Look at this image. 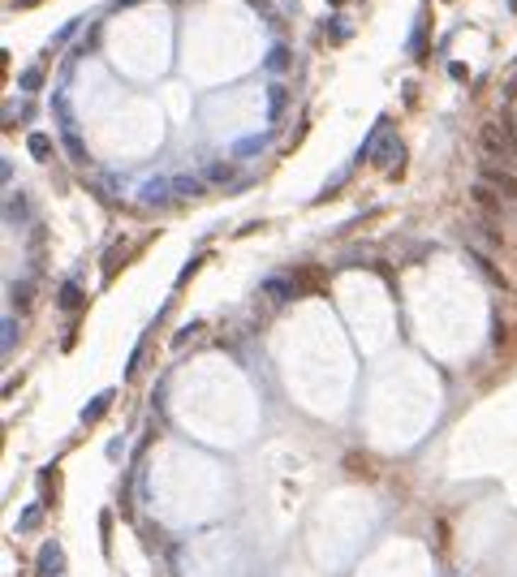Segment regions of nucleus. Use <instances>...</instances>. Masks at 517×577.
Instances as JSON below:
<instances>
[{"label": "nucleus", "mask_w": 517, "mask_h": 577, "mask_svg": "<svg viewBox=\"0 0 517 577\" xmlns=\"http://www.w3.org/2000/svg\"><path fill=\"white\" fill-rule=\"evenodd\" d=\"M332 5H341V0H332Z\"/></svg>", "instance_id": "nucleus-17"}, {"label": "nucleus", "mask_w": 517, "mask_h": 577, "mask_svg": "<svg viewBox=\"0 0 517 577\" xmlns=\"http://www.w3.org/2000/svg\"><path fill=\"white\" fill-rule=\"evenodd\" d=\"M82 302H86V297H82L78 285H61V293H57V306H61V310L74 314V310H82Z\"/></svg>", "instance_id": "nucleus-6"}, {"label": "nucleus", "mask_w": 517, "mask_h": 577, "mask_svg": "<svg viewBox=\"0 0 517 577\" xmlns=\"http://www.w3.org/2000/svg\"><path fill=\"white\" fill-rule=\"evenodd\" d=\"M212 181H233V164H216V168H212Z\"/></svg>", "instance_id": "nucleus-11"}, {"label": "nucleus", "mask_w": 517, "mask_h": 577, "mask_svg": "<svg viewBox=\"0 0 517 577\" xmlns=\"http://www.w3.org/2000/svg\"><path fill=\"white\" fill-rule=\"evenodd\" d=\"M61 573H65V556H61V547H57V543L39 547V577H61Z\"/></svg>", "instance_id": "nucleus-4"}, {"label": "nucleus", "mask_w": 517, "mask_h": 577, "mask_svg": "<svg viewBox=\"0 0 517 577\" xmlns=\"http://www.w3.org/2000/svg\"><path fill=\"white\" fill-rule=\"evenodd\" d=\"M113 396H117V392H99L95 401H86V409H82V423H86V427H91V423H99V418H103V413H108V405H113Z\"/></svg>", "instance_id": "nucleus-5"}, {"label": "nucleus", "mask_w": 517, "mask_h": 577, "mask_svg": "<svg viewBox=\"0 0 517 577\" xmlns=\"http://www.w3.org/2000/svg\"><path fill=\"white\" fill-rule=\"evenodd\" d=\"M39 82H43V74H39V69H30V74H26V78H22V86H26V91H35V86H39Z\"/></svg>", "instance_id": "nucleus-14"}, {"label": "nucleus", "mask_w": 517, "mask_h": 577, "mask_svg": "<svg viewBox=\"0 0 517 577\" xmlns=\"http://www.w3.org/2000/svg\"><path fill=\"white\" fill-rule=\"evenodd\" d=\"M470 198H475V207H479V212H483L487 220L504 212V198H500L492 185H483V181H475V185H470Z\"/></svg>", "instance_id": "nucleus-3"}, {"label": "nucleus", "mask_w": 517, "mask_h": 577, "mask_svg": "<svg viewBox=\"0 0 517 577\" xmlns=\"http://www.w3.org/2000/svg\"><path fill=\"white\" fill-rule=\"evenodd\" d=\"M13 306H22V310L30 306V285H26V289H13Z\"/></svg>", "instance_id": "nucleus-12"}, {"label": "nucleus", "mask_w": 517, "mask_h": 577, "mask_svg": "<svg viewBox=\"0 0 517 577\" xmlns=\"http://www.w3.org/2000/svg\"><path fill=\"white\" fill-rule=\"evenodd\" d=\"M65 147H69V155H74V160H82V142H78V138H74V134H69V138H65Z\"/></svg>", "instance_id": "nucleus-15"}, {"label": "nucleus", "mask_w": 517, "mask_h": 577, "mask_svg": "<svg viewBox=\"0 0 517 577\" xmlns=\"http://www.w3.org/2000/svg\"><path fill=\"white\" fill-rule=\"evenodd\" d=\"M26 147H30L35 160H52V142H47L43 134H30V138H26Z\"/></svg>", "instance_id": "nucleus-8"}, {"label": "nucleus", "mask_w": 517, "mask_h": 577, "mask_svg": "<svg viewBox=\"0 0 517 577\" xmlns=\"http://www.w3.org/2000/svg\"><path fill=\"white\" fill-rule=\"evenodd\" d=\"M479 151L487 160H517V134L509 121H487L479 130Z\"/></svg>", "instance_id": "nucleus-1"}, {"label": "nucleus", "mask_w": 517, "mask_h": 577, "mask_svg": "<svg viewBox=\"0 0 517 577\" xmlns=\"http://www.w3.org/2000/svg\"><path fill=\"white\" fill-rule=\"evenodd\" d=\"M483 185H492L500 198H517V177L509 173V168H500V164H483Z\"/></svg>", "instance_id": "nucleus-2"}, {"label": "nucleus", "mask_w": 517, "mask_h": 577, "mask_svg": "<svg viewBox=\"0 0 517 577\" xmlns=\"http://www.w3.org/2000/svg\"><path fill=\"white\" fill-rule=\"evenodd\" d=\"M39 526V508H26V517H22V530H35Z\"/></svg>", "instance_id": "nucleus-13"}, {"label": "nucleus", "mask_w": 517, "mask_h": 577, "mask_svg": "<svg viewBox=\"0 0 517 577\" xmlns=\"http://www.w3.org/2000/svg\"><path fill=\"white\" fill-rule=\"evenodd\" d=\"M203 185L194 181V177H177V194H198Z\"/></svg>", "instance_id": "nucleus-10"}, {"label": "nucleus", "mask_w": 517, "mask_h": 577, "mask_svg": "<svg viewBox=\"0 0 517 577\" xmlns=\"http://www.w3.org/2000/svg\"><path fill=\"white\" fill-rule=\"evenodd\" d=\"M470 258H475V263H479V272H483V276H487V280H492V285H496V289H504V276H500V272H496V268H492V263H487V258H483V254H479V250H470Z\"/></svg>", "instance_id": "nucleus-9"}, {"label": "nucleus", "mask_w": 517, "mask_h": 577, "mask_svg": "<svg viewBox=\"0 0 517 577\" xmlns=\"http://www.w3.org/2000/svg\"><path fill=\"white\" fill-rule=\"evenodd\" d=\"M504 99H517V78L509 82V91H504Z\"/></svg>", "instance_id": "nucleus-16"}, {"label": "nucleus", "mask_w": 517, "mask_h": 577, "mask_svg": "<svg viewBox=\"0 0 517 577\" xmlns=\"http://www.w3.org/2000/svg\"><path fill=\"white\" fill-rule=\"evenodd\" d=\"M52 479H61V469H57V465H47L43 474H39V491H43V504H52V500H57V483H52Z\"/></svg>", "instance_id": "nucleus-7"}]
</instances>
